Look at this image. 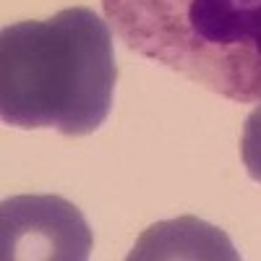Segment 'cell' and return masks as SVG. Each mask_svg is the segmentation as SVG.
Wrapping results in <instances>:
<instances>
[{
	"label": "cell",
	"instance_id": "cell-1",
	"mask_svg": "<svg viewBox=\"0 0 261 261\" xmlns=\"http://www.w3.org/2000/svg\"><path fill=\"white\" fill-rule=\"evenodd\" d=\"M115 81L113 34L92 8H65L0 34V115L8 125L89 136L113 110Z\"/></svg>",
	"mask_w": 261,
	"mask_h": 261
},
{
	"label": "cell",
	"instance_id": "cell-2",
	"mask_svg": "<svg viewBox=\"0 0 261 261\" xmlns=\"http://www.w3.org/2000/svg\"><path fill=\"white\" fill-rule=\"evenodd\" d=\"M125 45L232 102H261V0H102Z\"/></svg>",
	"mask_w": 261,
	"mask_h": 261
},
{
	"label": "cell",
	"instance_id": "cell-3",
	"mask_svg": "<svg viewBox=\"0 0 261 261\" xmlns=\"http://www.w3.org/2000/svg\"><path fill=\"white\" fill-rule=\"evenodd\" d=\"M89 251V222L60 196H13L0 206V256L6 261H84Z\"/></svg>",
	"mask_w": 261,
	"mask_h": 261
},
{
	"label": "cell",
	"instance_id": "cell-4",
	"mask_svg": "<svg viewBox=\"0 0 261 261\" xmlns=\"http://www.w3.org/2000/svg\"><path fill=\"white\" fill-rule=\"evenodd\" d=\"M130 261H151V258H214V261H235L238 253L230 238L214 225H206L196 217L157 222L136 241Z\"/></svg>",
	"mask_w": 261,
	"mask_h": 261
},
{
	"label": "cell",
	"instance_id": "cell-5",
	"mask_svg": "<svg viewBox=\"0 0 261 261\" xmlns=\"http://www.w3.org/2000/svg\"><path fill=\"white\" fill-rule=\"evenodd\" d=\"M241 157L248 175L261 183V105L246 118L243 139H241Z\"/></svg>",
	"mask_w": 261,
	"mask_h": 261
}]
</instances>
